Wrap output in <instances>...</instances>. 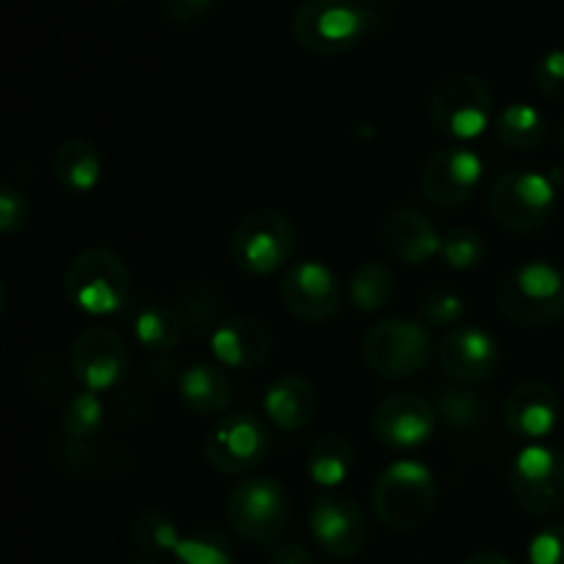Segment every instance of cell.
<instances>
[{"label":"cell","instance_id":"15","mask_svg":"<svg viewBox=\"0 0 564 564\" xmlns=\"http://www.w3.org/2000/svg\"><path fill=\"white\" fill-rule=\"evenodd\" d=\"M438 364L460 386L488 383L501 364V350L488 330L477 325L449 328L438 341Z\"/></svg>","mask_w":564,"mask_h":564},{"label":"cell","instance_id":"31","mask_svg":"<svg viewBox=\"0 0 564 564\" xmlns=\"http://www.w3.org/2000/svg\"><path fill=\"white\" fill-rule=\"evenodd\" d=\"M485 240L474 229H449L444 235V246H441V257L452 270H474L482 264Z\"/></svg>","mask_w":564,"mask_h":564},{"label":"cell","instance_id":"25","mask_svg":"<svg viewBox=\"0 0 564 564\" xmlns=\"http://www.w3.org/2000/svg\"><path fill=\"white\" fill-rule=\"evenodd\" d=\"M496 135L505 147L516 149V152H529V149H538L543 143L545 119L534 105L512 102L496 119Z\"/></svg>","mask_w":564,"mask_h":564},{"label":"cell","instance_id":"4","mask_svg":"<svg viewBox=\"0 0 564 564\" xmlns=\"http://www.w3.org/2000/svg\"><path fill=\"white\" fill-rule=\"evenodd\" d=\"M372 11L352 0H306L292 17L297 44L317 55L350 53L372 31Z\"/></svg>","mask_w":564,"mask_h":564},{"label":"cell","instance_id":"9","mask_svg":"<svg viewBox=\"0 0 564 564\" xmlns=\"http://www.w3.org/2000/svg\"><path fill=\"white\" fill-rule=\"evenodd\" d=\"M290 518V496L275 479L257 477L237 485L226 499V521L253 545H273Z\"/></svg>","mask_w":564,"mask_h":564},{"label":"cell","instance_id":"10","mask_svg":"<svg viewBox=\"0 0 564 564\" xmlns=\"http://www.w3.org/2000/svg\"><path fill=\"white\" fill-rule=\"evenodd\" d=\"M510 490L529 516H554L564 507V455L554 446L529 444L510 466Z\"/></svg>","mask_w":564,"mask_h":564},{"label":"cell","instance_id":"2","mask_svg":"<svg viewBox=\"0 0 564 564\" xmlns=\"http://www.w3.org/2000/svg\"><path fill=\"white\" fill-rule=\"evenodd\" d=\"M132 279L124 259L110 248H86L64 275L66 301L88 317H108L130 301Z\"/></svg>","mask_w":564,"mask_h":564},{"label":"cell","instance_id":"27","mask_svg":"<svg viewBox=\"0 0 564 564\" xmlns=\"http://www.w3.org/2000/svg\"><path fill=\"white\" fill-rule=\"evenodd\" d=\"M130 538L138 549L143 551L147 556H163V554H174L176 545H180L182 534L180 527L171 516H165L163 510H154V507H147V510L138 512L132 518L130 527Z\"/></svg>","mask_w":564,"mask_h":564},{"label":"cell","instance_id":"21","mask_svg":"<svg viewBox=\"0 0 564 564\" xmlns=\"http://www.w3.org/2000/svg\"><path fill=\"white\" fill-rule=\"evenodd\" d=\"M264 416L284 433H295L303 430L314 419L317 411V391L314 383L303 375H281L264 391Z\"/></svg>","mask_w":564,"mask_h":564},{"label":"cell","instance_id":"35","mask_svg":"<svg viewBox=\"0 0 564 564\" xmlns=\"http://www.w3.org/2000/svg\"><path fill=\"white\" fill-rule=\"evenodd\" d=\"M529 564H564V523L534 534L529 543Z\"/></svg>","mask_w":564,"mask_h":564},{"label":"cell","instance_id":"18","mask_svg":"<svg viewBox=\"0 0 564 564\" xmlns=\"http://www.w3.org/2000/svg\"><path fill=\"white\" fill-rule=\"evenodd\" d=\"M270 347L268 325L248 314L220 319L209 336V350L224 369H259L270 358Z\"/></svg>","mask_w":564,"mask_h":564},{"label":"cell","instance_id":"17","mask_svg":"<svg viewBox=\"0 0 564 564\" xmlns=\"http://www.w3.org/2000/svg\"><path fill=\"white\" fill-rule=\"evenodd\" d=\"M438 411L419 394H391L372 411V433L389 449H413L433 438Z\"/></svg>","mask_w":564,"mask_h":564},{"label":"cell","instance_id":"16","mask_svg":"<svg viewBox=\"0 0 564 564\" xmlns=\"http://www.w3.org/2000/svg\"><path fill=\"white\" fill-rule=\"evenodd\" d=\"M485 163L474 149L449 147L427 160L422 174V193L435 207H460L477 193Z\"/></svg>","mask_w":564,"mask_h":564},{"label":"cell","instance_id":"23","mask_svg":"<svg viewBox=\"0 0 564 564\" xmlns=\"http://www.w3.org/2000/svg\"><path fill=\"white\" fill-rule=\"evenodd\" d=\"M53 174L64 191L83 196L99 185L102 176V158L97 147L86 138H69L53 154Z\"/></svg>","mask_w":564,"mask_h":564},{"label":"cell","instance_id":"39","mask_svg":"<svg viewBox=\"0 0 564 564\" xmlns=\"http://www.w3.org/2000/svg\"><path fill=\"white\" fill-rule=\"evenodd\" d=\"M463 564H512V562L507 560V556L496 554V551H479V554L468 556Z\"/></svg>","mask_w":564,"mask_h":564},{"label":"cell","instance_id":"26","mask_svg":"<svg viewBox=\"0 0 564 564\" xmlns=\"http://www.w3.org/2000/svg\"><path fill=\"white\" fill-rule=\"evenodd\" d=\"M135 341L149 352H165L182 339V317L169 306H143L132 317Z\"/></svg>","mask_w":564,"mask_h":564},{"label":"cell","instance_id":"20","mask_svg":"<svg viewBox=\"0 0 564 564\" xmlns=\"http://www.w3.org/2000/svg\"><path fill=\"white\" fill-rule=\"evenodd\" d=\"M380 240H383L386 251L400 262L422 268L430 264L435 257H441V246L444 237L435 231L433 220L427 215L416 213V209H397L383 220L380 229Z\"/></svg>","mask_w":564,"mask_h":564},{"label":"cell","instance_id":"12","mask_svg":"<svg viewBox=\"0 0 564 564\" xmlns=\"http://www.w3.org/2000/svg\"><path fill=\"white\" fill-rule=\"evenodd\" d=\"M281 301L286 312L295 314L303 323H328L341 312V284L330 268H325L317 259L295 262L286 268L281 279Z\"/></svg>","mask_w":564,"mask_h":564},{"label":"cell","instance_id":"38","mask_svg":"<svg viewBox=\"0 0 564 564\" xmlns=\"http://www.w3.org/2000/svg\"><path fill=\"white\" fill-rule=\"evenodd\" d=\"M270 564H314V556H312V551L303 549V545L286 543V545H281L273 556H270Z\"/></svg>","mask_w":564,"mask_h":564},{"label":"cell","instance_id":"36","mask_svg":"<svg viewBox=\"0 0 564 564\" xmlns=\"http://www.w3.org/2000/svg\"><path fill=\"white\" fill-rule=\"evenodd\" d=\"M28 198L20 187L3 185L0 187V231L3 235H17L28 224Z\"/></svg>","mask_w":564,"mask_h":564},{"label":"cell","instance_id":"11","mask_svg":"<svg viewBox=\"0 0 564 564\" xmlns=\"http://www.w3.org/2000/svg\"><path fill=\"white\" fill-rule=\"evenodd\" d=\"M270 449V438L264 424L253 413H229L207 433L204 455L207 463L220 474H248L264 460Z\"/></svg>","mask_w":564,"mask_h":564},{"label":"cell","instance_id":"29","mask_svg":"<svg viewBox=\"0 0 564 564\" xmlns=\"http://www.w3.org/2000/svg\"><path fill=\"white\" fill-rule=\"evenodd\" d=\"M174 556L180 564H235L226 538L213 532V529H198V532L182 534Z\"/></svg>","mask_w":564,"mask_h":564},{"label":"cell","instance_id":"24","mask_svg":"<svg viewBox=\"0 0 564 564\" xmlns=\"http://www.w3.org/2000/svg\"><path fill=\"white\" fill-rule=\"evenodd\" d=\"M352 466H356V449H352V444L345 435H319L308 446L306 474L319 488H336V485H341L350 477Z\"/></svg>","mask_w":564,"mask_h":564},{"label":"cell","instance_id":"32","mask_svg":"<svg viewBox=\"0 0 564 564\" xmlns=\"http://www.w3.org/2000/svg\"><path fill=\"white\" fill-rule=\"evenodd\" d=\"M485 402L474 391L444 389L441 391V419L452 430H474L485 416Z\"/></svg>","mask_w":564,"mask_h":564},{"label":"cell","instance_id":"22","mask_svg":"<svg viewBox=\"0 0 564 564\" xmlns=\"http://www.w3.org/2000/svg\"><path fill=\"white\" fill-rule=\"evenodd\" d=\"M180 397L187 411L198 416H215L235 400V380L224 367L193 364L180 375Z\"/></svg>","mask_w":564,"mask_h":564},{"label":"cell","instance_id":"42","mask_svg":"<svg viewBox=\"0 0 564 564\" xmlns=\"http://www.w3.org/2000/svg\"><path fill=\"white\" fill-rule=\"evenodd\" d=\"M562 378H564V369H562Z\"/></svg>","mask_w":564,"mask_h":564},{"label":"cell","instance_id":"3","mask_svg":"<svg viewBox=\"0 0 564 564\" xmlns=\"http://www.w3.org/2000/svg\"><path fill=\"white\" fill-rule=\"evenodd\" d=\"M438 505L433 471L419 460H397L386 468L372 488V507L380 523L394 532L424 527Z\"/></svg>","mask_w":564,"mask_h":564},{"label":"cell","instance_id":"1","mask_svg":"<svg viewBox=\"0 0 564 564\" xmlns=\"http://www.w3.org/2000/svg\"><path fill=\"white\" fill-rule=\"evenodd\" d=\"M499 312L521 328H545L564 317V273L543 259H532L505 275Z\"/></svg>","mask_w":564,"mask_h":564},{"label":"cell","instance_id":"30","mask_svg":"<svg viewBox=\"0 0 564 564\" xmlns=\"http://www.w3.org/2000/svg\"><path fill=\"white\" fill-rule=\"evenodd\" d=\"M102 416L105 408L99 394L83 391V394L72 397V400L66 402L64 413H61V427H64V433L69 435V438H88V435L102 424Z\"/></svg>","mask_w":564,"mask_h":564},{"label":"cell","instance_id":"41","mask_svg":"<svg viewBox=\"0 0 564 564\" xmlns=\"http://www.w3.org/2000/svg\"><path fill=\"white\" fill-rule=\"evenodd\" d=\"M113 3H127V0H113Z\"/></svg>","mask_w":564,"mask_h":564},{"label":"cell","instance_id":"33","mask_svg":"<svg viewBox=\"0 0 564 564\" xmlns=\"http://www.w3.org/2000/svg\"><path fill=\"white\" fill-rule=\"evenodd\" d=\"M466 297L457 295L455 290H430L427 295L422 297V317L427 319L430 325H438V328H457V323L466 314Z\"/></svg>","mask_w":564,"mask_h":564},{"label":"cell","instance_id":"40","mask_svg":"<svg viewBox=\"0 0 564 564\" xmlns=\"http://www.w3.org/2000/svg\"><path fill=\"white\" fill-rule=\"evenodd\" d=\"M127 564H158L152 560V556H141V560H130Z\"/></svg>","mask_w":564,"mask_h":564},{"label":"cell","instance_id":"7","mask_svg":"<svg viewBox=\"0 0 564 564\" xmlns=\"http://www.w3.org/2000/svg\"><path fill=\"white\" fill-rule=\"evenodd\" d=\"M430 119L455 141H474L494 119V94L477 75L455 72L435 86L430 99Z\"/></svg>","mask_w":564,"mask_h":564},{"label":"cell","instance_id":"37","mask_svg":"<svg viewBox=\"0 0 564 564\" xmlns=\"http://www.w3.org/2000/svg\"><path fill=\"white\" fill-rule=\"evenodd\" d=\"M160 11L165 14V20H171L174 25L191 28L198 25L204 17L213 11L215 0H158Z\"/></svg>","mask_w":564,"mask_h":564},{"label":"cell","instance_id":"8","mask_svg":"<svg viewBox=\"0 0 564 564\" xmlns=\"http://www.w3.org/2000/svg\"><path fill=\"white\" fill-rule=\"evenodd\" d=\"M556 207V187L540 171L516 169L501 174L490 191V213L510 231H538L549 224Z\"/></svg>","mask_w":564,"mask_h":564},{"label":"cell","instance_id":"14","mask_svg":"<svg viewBox=\"0 0 564 564\" xmlns=\"http://www.w3.org/2000/svg\"><path fill=\"white\" fill-rule=\"evenodd\" d=\"M69 367L83 389L102 394L124 378L130 367V350L116 330L88 328L72 345Z\"/></svg>","mask_w":564,"mask_h":564},{"label":"cell","instance_id":"34","mask_svg":"<svg viewBox=\"0 0 564 564\" xmlns=\"http://www.w3.org/2000/svg\"><path fill=\"white\" fill-rule=\"evenodd\" d=\"M534 80L545 99L564 105V50H551L534 66Z\"/></svg>","mask_w":564,"mask_h":564},{"label":"cell","instance_id":"28","mask_svg":"<svg viewBox=\"0 0 564 564\" xmlns=\"http://www.w3.org/2000/svg\"><path fill=\"white\" fill-rule=\"evenodd\" d=\"M347 292H350V301L358 312H380L394 297V275H391L386 264L364 262L352 273Z\"/></svg>","mask_w":564,"mask_h":564},{"label":"cell","instance_id":"19","mask_svg":"<svg viewBox=\"0 0 564 564\" xmlns=\"http://www.w3.org/2000/svg\"><path fill=\"white\" fill-rule=\"evenodd\" d=\"M556 419H560V400L543 380H527L516 386L505 402L507 427L529 444H543L556 430Z\"/></svg>","mask_w":564,"mask_h":564},{"label":"cell","instance_id":"5","mask_svg":"<svg viewBox=\"0 0 564 564\" xmlns=\"http://www.w3.org/2000/svg\"><path fill=\"white\" fill-rule=\"evenodd\" d=\"M361 350L375 375L386 380H405L427 367L433 339L424 325L405 317H389L367 330Z\"/></svg>","mask_w":564,"mask_h":564},{"label":"cell","instance_id":"6","mask_svg":"<svg viewBox=\"0 0 564 564\" xmlns=\"http://www.w3.org/2000/svg\"><path fill=\"white\" fill-rule=\"evenodd\" d=\"M297 246V231L284 213L253 209L231 235V259L251 275H270L284 268Z\"/></svg>","mask_w":564,"mask_h":564},{"label":"cell","instance_id":"13","mask_svg":"<svg viewBox=\"0 0 564 564\" xmlns=\"http://www.w3.org/2000/svg\"><path fill=\"white\" fill-rule=\"evenodd\" d=\"M308 527L319 549L336 560L356 556L358 551H364L369 538L367 516L350 496H317L308 510Z\"/></svg>","mask_w":564,"mask_h":564}]
</instances>
